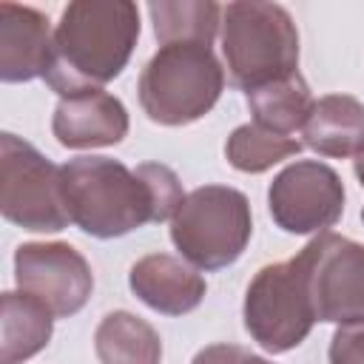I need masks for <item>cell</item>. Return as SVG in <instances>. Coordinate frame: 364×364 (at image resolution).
<instances>
[{"label": "cell", "mask_w": 364, "mask_h": 364, "mask_svg": "<svg viewBox=\"0 0 364 364\" xmlns=\"http://www.w3.org/2000/svg\"><path fill=\"white\" fill-rule=\"evenodd\" d=\"M54 333V313L28 293H3L0 318V361L23 364L48 347Z\"/></svg>", "instance_id": "obj_15"}, {"label": "cell", "mask_w": 364, "mask_h": 364, "mask_svg": "<svg viewBox=\"0 0 364 364\" xmlns=\"http://www.w3.org/2000/svg\"><path fill=\"white\" fill-rule=\"evenodd\" d=\"M247 97V108L253 114V122L264 131H273L279 136H290L304 128L310 111H313V94L301 74H293L287 80L270 82L264 88H256Z\"/></svg>", "instance_id": "obj_17"}, {"label": "cell", "mask_w": 364, "mask_h": 364, "mask_svg": "<svg viewBox=\"0 0 364 364\" xmlns=\"http://www.w3.org/2000/svg\"><path fill=\"white\" fill-rule=\"evenodd\" d=\"M128 125L131 122L122 100L102 88L60 97L51 117V134L63 148L71 151L117 145L125 139Z\"/></svg>", "instance_id": "obj_11"}, {"label": "cell", "mask_w": 364, "mask_h": 364, "mask_svg": "<svg viewBox=\"0 0 364 364\" xmlns=\"http://www.w3.org/2000/svg\"><path fill=\"white\" fill-rule=\"evenodd\" d=\"M242 364H273V361H267V358H262V355H253V353H247Z\"/></svg>", "instance_id": "obj_23"}, {"label": "cell", "mask_w": 364, "mask_h": 364, "mask_svg": "<svg viewBox=\"0 0 364 364\" xmlns=\"http://www.w3.org/2000/svg\"><path fill=\"white\" fill-rule=\"evenodd\" d=\"M245 355L247 350L239 344H210V347H202L191 364H242Z\"/></svg>", "instance_id": "obj_21"}, {"label": "cell", "mask_w": 364, "mask_h": 364, "mask_svg": "<svg viewBox=\"0 0 364 364\" xmlns=\"http://www.w3.org/2000/svg\"><path fill=\"white\" fill-rule=\"evenodd\" d=\"M48 17L31 6L0 3V80L28 82L51 65Z\"/></svg>", "instance_id": "obj_13"}, {"label": "cell", "mask_w": 364, "mask_h": 364, "mask_svg": "<svg viewBox=\"0 0 364 364\" xmlns=\"http://www.w3.org/2000/svg\"><path fill=\"white\" fill-rule=\"evenodd\" d=\"M330 364H364V324L338 327L327 350Z\"/></svg>", "instance_id": "obj_20"}, {"label": "cell", "mask_w": 364, "mask_h": 364, "mask_svg": "<svg viewBox=\"0 0 364 364\" xmlns=\"http://www.w3.org/2000/svg\"><path fill=\"white\" fill-rule=\"evenodd\" d=\"M225 68L208 43H168L139 74V105L156 125H191L202 119L225 91Z\"/></svg>", "instance_id": "obj_4"}, {"label": "cell", "mask_w": 364, "mask_h": 364, "mask_svg": "<svg viewBox=\"0 0 364 364\" xmlns=\"http://www.w3.org/2000/svg\"><path fill=\"white\" fill-rule=\"evenodd\" d=\"M0 210L6 222L31 233H57L71 225L60 168L9 131L0 134Z\"/></svg>", "instance_id": "obj_7"}, {"label": "cell", "mask_w": 364, "mask_h": 364, "mask_svg": "<svg viewBox=\"0 0 364 364\" xmlns=\"http://www.w3.org/2000/svg\"><path fill=\"white\" fill-rule=\"evenodd\" d=\"M304 145L330 159H355L364 154V102L350 94H327L313 102L301 128Z\"/></svg>", "instance_id": "obj_14"}, {"label": "cell", "mask_w": 364, "mask_h": 364, "mask_svg": "<svg viewBox=\"0 0 364 364\" xmlns=\"http://www.w3.org/2000/svg\"><path fill=\"white\" fill-rule=\"evenodd\" d=\"M14 282L20 293L43 301L54 318L80 313L94 290L88 259L68 242H23L14 250Z\"/></svg>", "instance_id": "obj_10"}, {"label": "cell", "mask_w": 364, "mask_h": 364, "mask_svg": "<svg viewBox=\"0 0 364 364\" xmlns=\"http://www.w3.org/2000/svg\"><path fill=\"white\" fill-rule=\"evenodd\" d=\"M139 40V9L131 0H74L63 9L51 37L46 85L71 97L94 91L122 74Z\"/></svg>", "instance_id": "obj_2"}, {"label": "cell", "mask_w": 364, "mask_h": 364, "mask_svg": "<svg viewBox=\"0 0 364 364\" xmlns=\"http://www.w3.org/2000/svg\"><path fill=\"white\" fill-rule=\"evenodd\" d=\"M361 222H364V208H361Z\"/></svg>", "instance_id": "obj_24"}, {"label": "cell", "mask_w": 364, "mask_h": 364, "mask_svg": "<svg viewBox=\"0 0 364 364\" xmlns=\"http://www.w3.org/2000/svg\"><path fill=\"white\" fill-rule=\"evenodd\" d=\"M301 256L307 262L316 321L338 327L364 324V245L327 230L313 236Z\"/></svg>", "instance_id": "obj_8"}, {"label": "cell", "mask_w": 364, "mask_h": 364, "mask_svg": "<svg viewBox=\"0 0 364 364\" xmlns=\"http://www.w3.org/2000/svg\"><path fill=\"white\" fill-rule=\"evenodd\" d=\"M301 142L293 136H279L273 131L259 128L256 122H245L230 131L225 142L228 162L242 173H264L287 156H296Z\"/></svg>", "instance_id": "obj_19"}, {"label": "cell", "mask_w": 364, "mask_h": 364, "mask_svg": "<svg viewBox=\"0 0 364 364\" xmlns=\"http://www.w3.org/2000/svg\"><path fill=\"white\" fill-rule=\"evenodd\" d=\"M228 82L245 94L299 74V31L279 3L236 0L222 11Z\"/></svg>", "instance_id": "obj_3"}, {"label": "cell", "mask_w": 364, "mask_h": 364, "mask_svg": "<svg viewBox=\"0 0 364 364\" xmlns=\"http://www.w3.org/2000/svg\"><path fill=\"white\" fill-rule=\"evenodd\" d=\"M242 318L250 338L273 355L296 350L310 336L316 310L301 250L287 262L264 264L250 279Z\"/></svg>", "instance_id": "obj_6"}, {"label": "cell", "mask_w": 364, "mask_h": 364, "mask_svg": "<svg viewBox=\"0 0 364 364\" xmlns=\"http://www.w3.org/2000/svg\"><path fill=\"white\" fill-rule=\"evenodd\" d=\"M222 6L213 0H159L148 3L154 34L159 46L168 43H208L222 26Z\"/></svg>", "instance_id": "obj_18"}, {"label": "cell", "mask_w": 364, "mask_h": 364, "mask_svg": "<svg viewBox=\"0 0 364 364\" xmlns=\"http://www.w3.org/2000/svg\"><path fill=\"white\" fill-rule=\"evenodd\" d=\"M353 171H355V176H358V182L364 185V154L353 159Z\"/></svg>", "instance_id": "obj_22"}, {"label": "cell", "mask_w": 364, "mask_h": 364, "mask_svg": "<svg viewBox=\"0 0 364 364\" xmlns=\"http://www.w3.org/2000/svg\"><path fill=\"white\" fill-rule=\"evenodd\" d=\"M253 236L250 202L230 185L193 188L171 219V242L196 270L233 264Z\"/></svg>", "instance_id": "obj_5"}, {"label": "cell", "mask_w": 364, "mask_h": 364, "mask_svg": "<svg viewBox=\"0 0 364 364\" xmlns=\"http://www.w3.org/2000/svg\"><path fill=\"white\" fill-rule=\"evenodd\" d=\"M60 173L71 225L94 239H117L148 222L173 219L188 196L162 162H142L131 171L111 156H77L60 165Z\"/></svg>", "instance_id": "obj_1"}, {"label": "cell", "mask_w": 364, "mask_h": 364, "mask_svg": "<svg viewBox=\"0 0 364 364\" xmlns=\"http://www.w3.org/2000/svg\"><path fill=\"white\" fill-rule=\"evenodd\" d=\"M273 222L293 236L327 233L344 213V182L318 159H296L267 188Z\"/></svg>", "instance_id": "obj_9"}, {"label": "cell", "mask_w": 364, "mask_h": 364, "mask_svg": "<svg viewBox=\"0 0 364 364\" xmlns=\"http://www.w3.org/2000/svg\"><path fill=\"white\" fill-rule=\"evenodd\" d=\"M128 284L142 304L162 316H185L196 310L208 293L202 273L171 253H148L134 262Z\"/></svg>", "instance_id": "obj_12"}, {"label": "cell", "mask_w": 364, "mask_h": 364, "mask_svg": "<svg viewBox=\"0 0 364 364\" xmlns=\"http://www.w3.org/2000/svg\"><path fill=\"white\" fill-rule=\"evenodd\" d=\"M94 350L100 364H159L162 338L139 316L128 310L108 313L94 330Z\"/></svg>", "instance_id": "obj_16"}]
</instances>
